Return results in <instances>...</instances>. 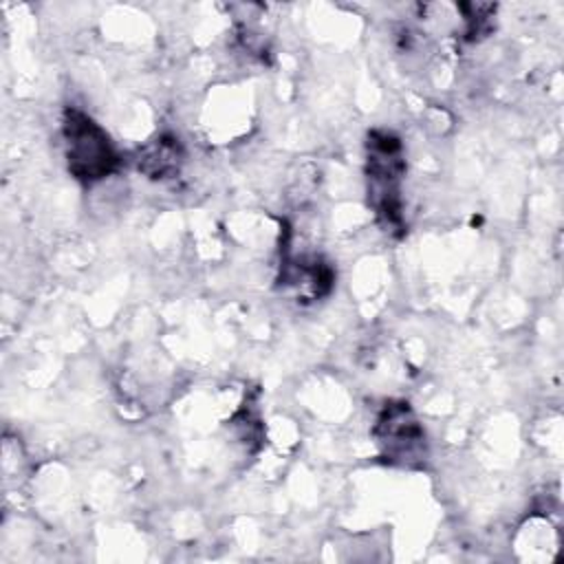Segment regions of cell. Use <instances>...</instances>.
<instances>
[{
  "label": "cell",
  "instance_id": "obj_1",
  "mask_svg": "<svg viewBox=\"0 0 564 564\" xmlns=\"http://www.w3.org/2000/svg\"><path fill=\"white\" fill-rule=\"evenodd\" d=\"M62 137L66 163L75 178L93 183L117 170L119 154L110 137L86 112L66 108L62 119Z\"/></svg>",
  "mask_w": 564,
  "mask_h": 564
},
{
  "label": "cell",
  "instance_id": "obj_2",
  "mask_svg": "<svg viewBox=\"0 0 564 564\" xmlns=\"http://www.w3.org/2000/svg\"><path fill=\"white\" fill-rule=\"evenodd\" d=\"M405 161L401 141L388 130L368 137V198L388 229H401V176Z\"/></svg>",
  "mask_w": 564,
  "mask_h": 564
},
{
  "label": "cell",
  "instance_id": "obj_3",
  "mask_svg": "<svg viewBox=\"0 0 564 564\" xmlns=\"http://www.w3.org/2000/svg\"><path fill=\"white\" fill-rule=\"evenodd\" d=\"M375 436L381 454L390 463L410 465L425 456V434L408 403H390L379 414Z\"/></svg>",
  "mask_w": 564,
  "mask_h": 564
},
{
  "label": "cell",
  "instance_id": "obj_4",
  "mask_svg": "<svg viewBox=\"0 0 564 564\" xmlns=\"http://www.w3.org/2000/svg\"><path fill=\"white\" fill-rule=\"evenodd\" d=\"M181 145L172 137H159L143 148L139 156V170L154 178H165L174 174L181 165Z\"/></svg>",
  "mask_w": 564,
  "mask_h": 564
}]
</instances>
